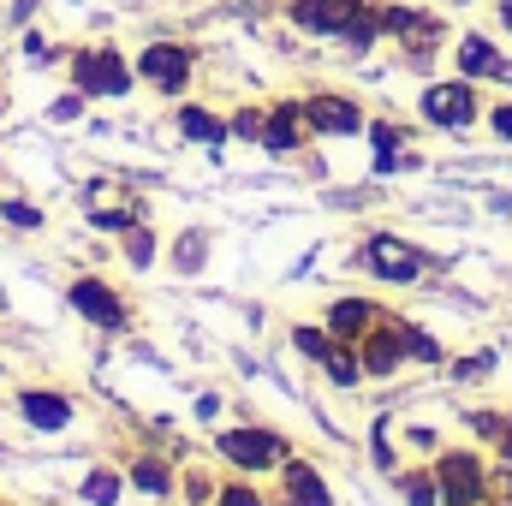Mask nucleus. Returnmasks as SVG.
Returning a JSON list of instances; mask_svg holds the SVG:
<instances>
[{"label": "nucleus", "instance_id": "1", "mask_svg": "<svg viewBox=\"0 0 512 506\" xmlns=\"http://www.w3.org/2000/svg\"><path fill=\"white\" fill-rule=\"evenodd\" d=\"M292 24L310 36H340L352 48H370L382 36V12L364 0H292Z\"/></svg>", "mask_w": 512, "mask_h": 506}, {"label": "nucleus", "instance_id": "2", "mask_svg": "<svg viewBox=\"0 0 512 506\" xmlns=\"http://www.w3.org/2000/svg\"><path fill=\"white\" fill-rule=\"evenodd\" d=\"M191 48L185 42H149L143 54H137V78L149 84V90H161V96H179L185 84H191Z\"/></svg>", "mask_w": 512, "mask_h": 506}, {"label": "nucleus", "instance_id": "3", "mask_svg": "<svg viewBox=\"0 0 512 506\" xmlns=\"http://www.w3.org/2000/svg\"><path fill=\"white\" fill-rule=\"evenodd\" d=\"M72 78H78L84 96H126L131 90V66L120 48H84L72 60Z\"/></svg>", "mask_w": 512, "mask_h": 506}, {"label": "nucleus", "instance_id": "4", "mask_svg": "<svg viewBox=\"0 0 512 506\" xmlns=\"http://www.w3.org/2000/svg\"><path fill=\"white\" fill-rule=\"evenodd\" d=\"M423 120H429V126H447V131L471 126V120H477V90H471V78L429 84V90H423Z\"/></svg>", "mask_w": 512, "mask_h": 506}, {"label": "nucleus", "instance_id": "5", "mask_svg": "<svg viewBox=\"0 0 512 506\" xmlns=\"http://www.w3.org/2000/svg\"><path fill=\"white\" fill-rule=\"evenodd\" d=\"M435 483H441V506H483V489H489L477 453H441Z\"/></svg>", "mask_w": 512, "mask_h": 506}, {"label": "nucleus", "instance_id": "6", "mask_svg": "<svg viewBox=\"0 0 512 506\" xmlns=\"http://www.w3.org/2000/svg\"><path fill=\"white\" fill-rule=\"evenodd\" d=\"M221 453H227L239 471L286 465V441H280V435H268V429H227V435H221Z\"/></svg>", "mask_w": 512, "mask_h": 506}, {"label": "nucleus", "instance_id": "7", "mask_svg": "<svg viewBox=\"0 0 512 506\" xmlns=\"http://www.w3.org/2000/svg\"><path fill=\"white\" fill-rule=\"evenodd\" d=\"M304 120H310V131H322V137H352V131H364V108L352 96H310L304 102Z\"/></svg>", "mask_w": 512, "mask_h": 506}, {"label": "nucleus", "instance_id": "8", "mask_svg": "<svg viewBox=\"0 0 512 506\" xmlns=\"http://www.w3.org/2000/svg\"><path fill=\"white\" fill-rule=\"evenodd\" d=\"M364 262H370V274H382V280H393V286H405V280H417L423 274V251H411L405 239H370V251H364Z\"/></svg>", "mask_w": 512, "mask_h": 506}, {"label": "nucleus", "instance_id": "9", "mask_svg": "<svg viewBox=\"0 0 512 506\" xmlns=\"http://www.w3.org/2000/svg\"><path fill=\"white\" fill-rule=\"evenodd\" d=\"M72 310H78V316H90V322H96V328H108V334H114V328H126V304H120L102 280H78V286H72Z\"/></svg>", "mask_w": 512, "mask_h": 506}, {"label": "nucleus", "instance_id": "10", "mask_svg": "<svg viewBox=\"0 0 512 506\" xmlns=\"http://www.w3.org/2000/svg\"><path fill=\"white\" fill-rule=\"evenodd\" d=\"M459 72L465 78H495V84H512V66L501 60V48L489 36H465L459 42Z\"/></svg>", "mask_w": 512, "mask_h": 506}, {"label": "nucleus", "instance_id": "11", "mask_svg": "<svg viewBox=\"0 0 512 506\" xmlns=\"http://www.w3.org/2000/svg\"><path fill=\"white\" fill-rule=\"evenodd\" d=\"M358 358H364V376H393L405 364V328H370Z\"/></svg>", "mask_w": 512, "mask_h": 506}, {"label": "nucleus", "instance_id": "12", "mask_svg": "<svg viewBox=\"0 0 512 506\" xmlns=\"http://www.w3.org/2000/svg\"><path fill=\"white\" fill-rule=\"evenodd\" d=\"M376 316H382V310H376L370 298H334V304H328V334H334V340H358V334L376 328Z\"/></svg>", "mask_w": 512, "mask_h": 506}, {"label": "nucleus", "instance_id": "13", "mask_svg": "<svg viewBox=\"0 0 512 506\" xmlns=\"http://www.w3.org/2000/svg\"><path fill=\"white\" fill-rule=\"evenodd\" d=\"M304 131H310V120H304V108H292V102H280L268 120H262V143L268 149H298L304 143Z\"/></svg>", "mask_w": 512, "mask_h": 506}, {"label": "nucleus", "instance_id": "14", "mask_svg": "<svg viewBox=\"0 0 512 506\" xmlns=\"http://www.w3.org/2000/svg\"><path fill=\"white\" fill-rule=\"evenodd\" d=\"M286 501L292 506H334L328 501V483H322L304 459H286Z\"/></svg>", "mask_w": 512, "mask_h": 506}, {"label": "nucleus", "instance_id": "15", "mask_svg": "<svg viewBox=\"0 0 512 506\" xmlns=\"http://www.w3.org/2000/svg\"><path fill=\"white\" fill-rule=\"evenodd\" d=\"M18 405H24V417H30L36 429H66V423H72V405H66L60 393H24Z\"/></svg>", "mask_w": 512, "mask_h": 506}, {"label": "nucleus", "instance_id": "16", "mask_svg": "<svg viewBox=\"0 0 512 506\" xmlns=\"http://www.w3.org/2000/svg\"><path fill=\"white\" fill-rule=\"evenodd\" d=\"M179 131L197 137V143H221V137H227V126H221L209 108H185V114H179Z\"/></svg>", "mask_w": 512, "mask_h": 506}, {"label": "nucleus", "instance_id": "17", "mask_svg": "<svg viewBox=\"0 0 512 506\" xmlns=\"http://www.w3.org/2000/svg\"><path fill=\"white\" fill-rule=\"evenodd\" d=\"M328 376L340 381V387H358V381H364V358H352V352L334 346V352H328Z\"/></svg>", "mask_w": 512, "mask_h": 506}, {"label": "nucleus", "instance_id": "18", "mask_svg": "<svg viewBox=\"0 0 512 506\" xmlns=\"http://www.w3.org/2000/svg\"><path fill=\"white\" fill-rule=\"evenodd\" d=\"M292 346H298L304 358L328 364V352H334V334H322V328H298V334H292Z\"/></svg>", "mask_w": 512, "mask_h": 506}, {"label": "nucleus", "instance_id": "19", "mask_svg": "<svg viewBox=\"0 0 512 506\" xmlns=\"http://www.w3.org/2000/svg\"><path fill=\"white\" fill-rule=\"evenodd\" d=\"M84 501L114 506V501H120V477H114V471H90V483H84Z\"/></svg>", "mask_w": 512, "mask_h": 506}, {"label": "nucleus", "instance_id": "20", "mask_svg": "<svg viewBox=\"0 0 512 506\" xmlns=\"http://www.w3.org/2000/svg\"><path fill=\"white\" fill-rule=\"evenodd\" d=\"M399 489H405V501H411V506H435V501H441V483H435V477H423V471H411Z\"/></svg>", "mask_w": 512, "mask_h": 506}, {"label": "nucleus", "instance_id": "21", "mask_svg": "<svg viewBox=\"0 0 512 506\" xmlns=\"http://www.w3.org/2000/svg\"><path fill=\"white\" fill-rule=\"evenodd\" d=\"M131 483H137L143 495H167V471H161L155 459H137V465H131Z\"/></svg>", "mask_w": 512, "mask_h": 506}, {"label": "nucleus", "instance_id": "22", "mask_svg": "<svg viewBox=\"0 0 512 506\" xmlns=\"http://www.w3.org/2000/svg\"><path fill=\"white\" fill-rule=\"evenodd\" d=\"M126 256L137 262V268L155 262V239H149V227H126Z\"/></svg>", "mask_w": 512, "mask_h": 506}, {"label": "nucleus", "instance_id": "23", "mask_svg": "<svg viewBox=\"0 0 512 506\" xmlns=\"http://www.w3.org/2000/svg\"><path fill=\"white\" fill-rule=\"evenodd\" d=\"M405 352H411V358H423V364H441V346H435L429 334H417V328H405Z\"/></svg>", "mask_w": 512, "mask_h": 506}, {"label": "nucleus", "instance_id": "24", "mask_svg": "<svg viewBox=\"0 0 512 506\" xmlns=\"http://www.w3.org/2000/svg\"><path fill=\"white\" fill-rule=\"evenodd\" d=\"M6 221H12L18 233H30V227H42V215H36L30 203H6Z\"/></svg>", "mask_w": 512, "mask_h": 506}, {"label": "nucleus", "instance_id": "25", "mask_svg": "<svg viewBox=\"0 0 512 506\" xmlns=\"http://www.w3.org/2000/svg\"><path fill=\"white\" fill-rule=\"evenodd\" d=\"M233 131H239V137H262V114H251V108H245V114L233 120Z\"/></svg>", "mask_w": 512, "mask_h": 506}, {"label": "nucleus", "instance_id": "26", "mask_svg": "<svg viewBox=\"0 0 512 506\" xmlns=\"http://www.w3.org/2000/svg\"><path fill=\"white\" fill-rule=\"evenodd\" d=\"M489 126H495V137H507V143H512V102L495 108V120H489Z\"/></svg>", "mask_w": 512, "mask_h": 506}, {"label": "nucleus", "instance_id": "27", "mask_svg": "<svg viewBox=\"0 0 512 506\" xmlns=\"http://www.w3.org/2000/svg\"><path fill=\"white\" fill-rule=\"evenodd\" d=\"M221 506H262L251 489H221Z\"/></svg>", "mask_w": 512, "mask_h": 506}, {"label": "nucleus", "instance_id": "28", "mask_svg": "<svg viewBox=\"0 0 512 506\" xmlns=\"http://www.w3.org/2000/svg\"><path fill=\"white\" fill-rule=\"evenodd\" d=\"M471 423H477V435H501V429H507V423H501V417H489V411H477Z\"/></svg>", "mask_w": 512, "mask_h": 506}, {"label": "nucleus", "instance_id": "29", "mask_svg": "<svg viewBox=\"0 0 512 506\" xmlns=\"http://www.w3.org/2000/svg\"><path fill=\"white\" fill-rule=\"evenodd\" d=\"M489 364H495V358H465V364H459V376L471 381V376H489Z\"/></svg>", "mask_w": 512, "mask_h": 506}, {"label": "nucleus", "instance_id": "30", "mask_svg": "<svg viewBox=\"0 0 512 506\" xmlns=\"http://www.w3.org/2000/svg\"><path fill=\"white\" fill-rule=\"evenodd\" d=\"M197 256H203V239H191V245H185V239H179V268H191V262H197Z\"/></svg>", "mask_w": 512, "mask_h": 506}, {"label": "nucleus", "instance_id": "31", "mask_svg": "<svg viewBox=\"0 0 512 506\" xmlns=\"http://www.w3.org/2000/svg\"><path fill=\"white\" fill-rule=\"evenodd\" d=\"M501 459H507V465H512V423H507V429H501Z\"/></svg>", "mask_w": 512, "mask_h": 506}, {"label": "nucleus", "instance_id": "32", "mask_svg": "<svg viewBox=\"0 0 512 506\" xmlns=\"http://www.w3.org/2000/svg\"><path fill=\"white\" fill-rule=\"evenodd\" d=\"M501 30H512V0H501Z\"/></svg>", "mask_w": 512, "mask_h": 506}, {"label": "nucleus", "instance_id": "33", "mask_svg": "<svg viewBox=\"0 0 512 506\" xmlns=\"http://www.w3.org/2000/svg\"><path fill=\"white\" fill-rule=\"evenodd\" d=\"M0 102H6V96H0Z\"/></svg>", "mask_w": 512, "mask_h": 506}]
</instances>
